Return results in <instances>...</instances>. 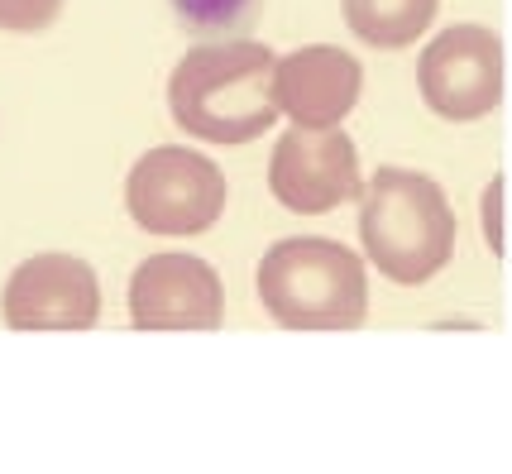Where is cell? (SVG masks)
Wrapping results in <instances>:
<instances>
[{
  "mask_svg": "<svg viewBox=\"0 0 512 474\" xmlns=\"http://www.w3.org/2000/svg\"><path fill=\"white\" fill-rule=\"evenodd\" d=\"M436 5L441 0H340V15L369 48H407L436 20Z\"/></svg>",
  "mask_w": 512,
  "mask_h": 474,
  "instance_id": "cell-10",
  "label": "cell"
},
{
  "mask_svg": "<svg viewBox=\"0 0 512 474\" xmlns=\"http://www.w3.org/2000/svg\"><path fill=\"white\" fill-rule=\"evenodd\" d=\"M134 331H216L225 321L221 273L201 254L163 249L130 273Z\"/></svg>",
  "mask_w": 512,
  "mask_h": 474,
  "instance_id": "cell-8",
  "label": "cell"
},
{
  "mask_svg": "<svg viewBox=\"0 0 512 474\" xmlns=\"http://www.w3.org/2000/svg\"><path fill=\"white\" fill-rule=\"evenodd\" d=\"M498 202H503V178L489 182V192H484V235H489V245L503 254V230H498Z\"/></svg>",
  "mask_w": 512,
  "mask_h": 474,
  "instance_id": "cell-13",
  "label": "cell"
},
{
  "mask_svg": "<svg viewBox=\"0 0 512 474\" xmlns=\"http://www.w3.org/2000/svg\"><path fill=\"white\" fill-rule=\"evenodd\" d=\"M0 316L10 331H91L101 316L96 269L77 254H29L5 278Z\"/></svg>",
  "mask_w": 512,
  "mask_h": 474,
  "instance_id": "cell-7",
  "label": "cell"
},
{
  "mask_svg": "<svg viewBox=\"0 0 512 474\" xmlns=\"http://www.w3.org/2000/svg\"><path fill=\"white\" fill-rule=\"evenodd\" d=\"M225 173L187 144H158L134 158L125 206L149 235H201L225 216Z\"/></svg>",
  "mask_w": 512,
  "mask_h": 474,
  "instance_id": "cell-4",
  "label": "cell"
},
{
  "mask_svg": "<svg viewBox=\"0 0 512 474\" xmlns=\"http://www.w3.org/2000/svg\"><path fill=\"white\" fill-rule=\"evenodd\" d=\"M254 288L283 331H359L369 316V269L326 235H288L259 259Z\"/></svg>",
  "mask_w": 512,
  "mask_h": 474,
  "instance_id": "cell-3",
  "label": "cell"
},
{
  "mask_svg": "<svg viewBox=\"0 0 512 474\" xmlns=\"http://www.w3.org/2000/svg\"><path fill=\"white\" fill-rule=\"evenodd\" d=\"M417 91L441 120H479L503 101V39L489 24H450L417 58Z\"/></svg>",
  "mask_w": 512,
  "mask_h": 474,
  "instance_id": "cell-5",
  "label": "cell"
},
{
  "mask_svg": "<svg viewBox=\"0 0 512 474\" xmlns=\"http://www.w3.org/2000/svg\"><path fill=\"white\" fill-rule=\"evenodd\" d=\"M359 149L340 125L302 130L292 125L273 144L268 158V192L297 216H326L359 197Z\"/></svg>",
  "mask_w": 512,
  "mask_h": 474,
  "instance_id": "cell-6",
  "label": "cell"
},
{
  "mask_svg": "<svg viewBox=\"0 0 512 474\" xmlns=\"http://www.w3.org/2000/svg\"><path fill=\"white\" fill-rule=\"evenodd\" d=\"M359 245L369 264L398 283L422 288L455 254V216L441 182L412 168H379L359 182Z\"/></svg>",
  "mask_w": 512,
  "mask_h": 474,
  "instance_id": "cell-2",
  "label": "cell"
},
{
  "mask_svg": "<svg viewBox=\"0 0 512 474\" xmlns=\"http://www.w3.org/2000/svg\"><path fill=\"white\" fill-rule=\"evenodd\" d=\"M63 15V0H0V29L10 34H39Z\"/></svg>",
  "mask_w": 512,
  "mask_h": 474,
  "instance_id": "cell-12",
  "label": "cell"
},
{
  "mask_svg": "<svg viewBox=\"0 0 512 474\" xmlns=\"http://www.w3.org/2000/svg\"><path fill=\"white\" fill-rule=\"evenodd\" d=\"M364 68L345 48L307 44L273 58V106L302 130H331L359 106Z\"/></svg>",
  "mask_w": 512,
  "mask_h": 474,
  "instance_id": "cell-9",
  "label": "cell"
},
{
  "mask_svg": "<svg viewBox=\"0 0 512 474\" xmlns=\"http://www.w3.org/2000/svg\"><path fill=\"white\" fill-rule=\"evenodd\" d=\"M273 48L259 39H216L182 53L168 77V111L182 135L206 144H249L278 120Z\"/></svg>",
  "mask_w": 512,
  "mask_h": 474,
  "instance_id": "cell-1",
  "label": "cell"
},
{
  "mask_svg": "<svg viewBox=\"0 0 512 474\" xmlns=\"http://www.w3.org/2000/svg\"><path fill=\"white\" fill-rule=\"evenodd\" d=\"M173 15L187 34H201V39H235L240 29L254 24L259 5L264 0H168Z\"/></svg>",
  "mask_w": 512,
  "mask_h": 474,
  "instance_id": "cell-11",
  "label": "cell"
}]
</instances>
